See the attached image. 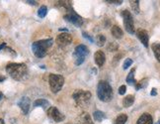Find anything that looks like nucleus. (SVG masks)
I'll use <instances>...</instances> for the list:
<instances>
[{
	"instance_id": "nucleus-1",
	"label": "nucleus",
	"mask_w": 160,
	"mask_h": 124,
	"mask_svg": "<svg viewBox=\"0 0 160 124\" xmlns=\"http://www.w3.org/2000/svg\"><path fill=\"white\" fill-rule=\"evenodd\" d=\"M6 72L14 79L21 80L27 73V66L25 64L11 63L8 64L7 67H6Z\"/></svg>"
},
{
	"instance_id": "nucleus-2",
	"label": "nucleus",
	"mask_w": 160,
	"mask_h": 124,
	"mask_svg": "<svg viewBox=\"0 0 160 124\" xmlns=\"http://www.w3.org/2000/svg\"><path fill=\"white\" fill-rule=\"evenodd\" d=\"M97 95L101 101L108 102L112 100L113 89L111 88V85L107 82H105V80H101V82H99V84H98Z\"/></svg>"
},
{
	"instance_id": "nucleus-3",
	"label": "nucleus",
	"mask_w": 160,
	"mask_h": 124,
	"mask_svg": "<svg viewBox=\"0 0 160 124\" xmlns=\"http://www.w3.org/2000/svg\"><path fill=\"white\" fill-rule=\"evenodd\" d=\"M52 45V39H46V40H41L33 43L32 50L33 53L36 57L42 58L45 57L48 53V50L50 49Z\"/></svg>"
},
{
	"instance_id": "nucleus-4",
	"label": "nucleus",
	"mask_w": 160,
	"mask_h": 124,
	"mask_svg": "<svg viewBox=\"0 0 160 124\" xmlns=\"http://www.w3.org/2000/svg\"><path fill=\"white\" fill-rule=\"evenodd\" d=\"M72 97L74 99V101L77 103V105H79L80 107H87L89 105L92 95L90 91L77 89L73 92Z\"/></svg>"
},
{
	"instance_id": "nucleus-5",
	"label": "nucleus",
	"mask_w": 160,
	"mask_h": 124,
	"mask_svg": "<svg viewBox=\"0 0 160 124\" xmlns=\"http://www.w3.org/2000/svg\"><path fill=\"white\" fill-rule=\"evenodd\" d=\"M48 83H50L51 90L53 94H58V92L62 89V86L64 84V78L62 76H60V74L52 73L50 74V78H48Z\"/></svg>"
},
{
	"instance_id": "nucleus-6",
	"label": "nucleus",
	"mask_w": 160,
	"mask_h": 124,
	"mask_svg": "<svg viewBox=\"0 0 160 124\" xmlns=\"http://www.w3.org/2000/svg\"><path fill=\"white\" fill-rule=\"evenodd\" d=\"M88 54H89V50L85 45L77 46L74 50V53H73V58L75 59V65L76 66L81 65Z\"/></svg>"
},
{
	"instance_id": "nucleus-7",
	"label": "nucleus",
	"mask_w": 160,
	"mask_h": 124,
	"mask_svg": "<svg viewBox=\"0 0 160 124\" xmlns=\"http://www.w3.org/2000/svg\"><path fill=\"white\" fill-rule=\"evenodd\" d=\"M122 19H124V25L128 33L134 34V25H133V19L128 10H122Z\"/></svg>"
},
{
	"instance_id": "nucleus-8",
	"label": "nucleus",
	"mask_w": 160,
	"mask_h": 124,
	"mask_svg": "<svg viewBox=\"0 0 160 124\" xmlns=\"http://www.w3.org/2000/svg\"><path fill=\"white\" fill-rule=\"evenodd\" d=\"M64 19L66 21L72 23L73 25H75L76 27L82 26V24H83V19H82V18L80 17L78 14H76L75 12H73L72 10L68 12V14L64 15Z\"/></svg>"
},
{
	"instance_id": "nucleus-9",
	"label": "nucleus",
	"mask_w": 160,
	"mask_h": 124,
	"mask_svg": "<svg viewBox=\"0 0 160 124\" xmlns=\"http://www.w3.org/2000/svg\"><path fill=\"white\" fill-rule=\"evenodd\" d=\"M48 116L50 117L51 119H52L53 121H55V122H61V121H63L64 118H65L64 115L54 106H52V107L48 108Z\"/></svg>"
},
{
	"instance_id": "nucleus-10",
	"label": "nucleus",
	"mask_w": 160,
	"mask_h": 124,
	"mask_svg": "<svg viewBox=\"0 0 160 124\" xmlns=\"http://www.w3.org/2000/svg\"><path fill=\"white\" fill-rule=\"evenodd\" d=\"M72 42V37L68 33H60V35L58 36L57 43L59 47H66L71 44Z\"/></svg>"
},
{
	"instance_id": "nucleus-11",
	"label": "nucleus",
	"mask_w": 160,
	"mask_h": 124,
	"mask_svg": "<svg viewBox=\"0 0 160 124\" xmlns=\"http://www.w3.org/2000/svg\"><path fill=\"white\" fill-rule=\"evenodd\" d=\"M137 36L140 42L142 43V45L145 48H148V33H147V31L143 29H138L137 31Z\"/></svg>"
},
{
	"instance_id": "nucleus-12",
	"label": "nucleus",
	"mask_w": 160,
	"mask_h": 124,
	"mask_svg": "<svg viewBox=\"0 0 160 124\" xmlns=\"http://www.w3.org/2000/svg\"><path fill=\"white\" fill-rule=\"evenodd\" d=\"M18 105H19L20 108L22 109L24 114H27L29 112V109H30V99H29V97H22L21 100L18 102Z\"/></svg>"
},
{
	"instance_id": "nucleus-13",
	"label": "nucleus",
	"mask_w": 160,
	"mask_h": 124,
	"mask_svg": "<svg viewBox=\"0 0 160 124\" xmlns=\"http://www.w3.org/2000/svg\"><path fill=\"white\" fill-rule=\"evenodd\" d=\"M77 124H94V123L92 121L91 116L87 112H83L78 117Z\"/></svg>"
},
{
	"instance_id": "nucleus-14",
	"label": "nucleus",
	"mask_w": 160,
	"mask_h": 124,
	"mask_svg": "<svg viewBox=\"0 0 160 124\" xmlns=\"http://www.w3.org/2000/svg\"><path fill=\"white\" fill-rule=\"evenodd\" d=\"M94 60H95V63L97 64V66L102 67L106 60L105 54H104L102 51H97L94 55Z\"/></svg>"
},
{
	"instance_id": "nucleus-15",
	"label": "nucleus",
	"mask_w": 160,
	"mask_h": 124,
	"mask_svg": "<svg viewBox=\"0 0 160 124\" xmlns=\"http://www.w3.org/2000/svg\"><path fill=\"white\" fill-rule=\"evenodd\" d=\"M152 117L149 113H143L142 115H141L137 124H152Z\"/></svg>"
},
{
	"instance_id": "nucleus-16",
	"label": "nucleus",
	"mask_w": 160,
	"mask_h": 124,
	"mask_svg": "<svg viewBox=\"0 0 160 124\" xmlns=\"http://www.w3.org/2000/svg\"><path fill=\"white\" fill-rule=\"evenodd\" d=\"M111 32H112V35L117 39H121L122 37V35H124V33H122V30L119 26H117V25H114V26L112 27Z\"/></svg>"
},
{
	"instance_id": "nucleus-17",
	"label": "nucleus",
	"mask_w": 160,
	"mask_h": 124,
	"mask_svg": "<svg viewBox=\"0 0 160 124\" xmlns=\"http://www.w3.org/2000/svg\"><path fill=\"white\" fill-rule=\"evenodd\" d=\"M134 102V96L130 94V95H127L124 100H122V105H124L125 107H130L132 105V103Z\"/></svg>"
},
{
	"instance_id": "nucleus-18",
	"label": "nucleus",
	"mask_w": 160,
	"mask_h": 124,
	"mask_svg": "<svg viewBox=\"0 0 160 124\" xmlns=\"http://www.w3.org/2000/svg\"><path fill=\"white\" fill-rule=\"evenodd\" d=\"M151 48H152L153 53H154L156 60L160 62V43H153Z\"/></svg>"
},
{
	"instance_id": "nucleus-19",
	"label": "nucleus",
	"mask_w": 160,
	"mask_h": 124,
	"mask_svg": "<svg viewBox=\"0 0 160 124\" xmlns=\"http://www.w3.org/2000/svg\"><path fill=\"white\" fill-rule=\"evenodd\" d=\"M34 106L36 107H44V108H47L48 106H50V102L46 99H38V100H36L34 102Z\"/></svg>"
},
{
	"instance_id": "nucleus-20",
	"label": "nucleus",
	"mask_w": 160,
	"mask_h": 124,
	"mask_svg": "<svg viewBox=\"0 0 160 124\" xmlns=\"http://www.w3.org/2000/svg\"><path fill=\"white\" fill-rule=\"evenodd\" d=\"M134 73H135V69H132V71L130 72V73L128 74V77H127V83L128 84H137V83H135V79H134Z\"/></svg>"
},
{
	"instance_id": "nucleus-21",
	"label": "nucleus",
	"mask_w": 160,
	"mask_h": 124,
	"mask_svg": "<svg viewBox=\"0 0 160 124\" xmlns=\"http://www.w3.org/2000/svg\"><path fill=\"white\" fill-rule=\"evenodd\" d=\"M127 120H128V116H127V114H120L118 117L116 118V120H115V124H125L126 122H127Z\"/></svg>"
},
{
	"instance_id": "nucleus-22",
	"label": "nucleus",
	"mask_w": 160,
	"mask_h": 124,
	"mask_svg": "<svg viewBox=\"0 0 160 124\" xmlns=\"http://www.w3.org/2000/svg\"><path fill=\"white\" fill-rule=\"evenodd\" d=\"M105 43H106V37L100 34V35H98L96 37V44L99 46V47H102L105 45Z\"/></svg>"
},
{
	"instance_id": "nucleus-23",
	"label": "nucleus",
	"mask_w": 160,
	"mask_h": 124,
	"mask_svg": "<svg viewBox=\"0 0 160 124\" xmlns=\"http://www.w3.org/2000/svg\"><path fill=\"white\" fill-rule=\"evenodd\" d=\"M93 117H94V119L98 122H101L104 118H105V114H104L102 111H95L94 114H93Z\"/></svg>"
},
{
	"instance_id": "nucleus-24",
	"label": "nucleus",
	"mask_w": 160,
	"mask_h": 124,
	"mask_svg": "<svg viewBox=\"0 0 160 124\" xmlns=\"http://www.w3.org/2000/svg\"><path fill=\"white\" fill-rule=\"evenodd\" d=\"M131 7L133 10V12L135 14H138L139 13V1L138 0H134V1H131Z\"/></svg>"
},
{
	"instance_id": "nucleus-25",
	"label": "nucleus",
	"mask_w": 160,
	"mask_h": 124,
	"mask_svg": "<svg viewBox=\"0 0 160 124\" xmlns=\"http://www.w3.org/2000/svg\"><path fill=\"white\" fill-rule=\"evenodd\" d=\"M48 14V8H47V6H41L39 11H38V15L40 18H45L46 15Z\"/></svg>"
},
{
	"instance_id": "nucleus-26",
	"label": "nucleus",
	"mask_w": 160,
	"mask_h": 124,
	"mask_svg": "<svg viewBox=\"0 0 160 124\" xmlns=\"http://www.w3.org/2000/svg\"><path fill=\"white\" fill-rule=\"evenodd\" d=\"M119 49V45L117 44V43H114V42H111L110 44L108 45V50L110 52H115L117 50Z\"/></svg>"
},
{
	"instance_id": "nucleus-27",
	"label": "nucleus",
	"mask_w": 160,
	"mask_h": 124,
	"mask_svg": "<svg viewBox=\"0 0 160 124\" xmlns=\"http://www.w3.org/2000/svg\"><path fill=\"white\" fill-rule=\"evenodd\" d=\"M146 84H147V83H146V79H142V80H140L139 83H138L137 84H135V88H137V89H139L145 88Z\"/></svg>"
},
{
	"instance_id": "nucleus-28",
	"label": "nucleus",
	"mask_w": 160,
	"mask_h": 124,
	"mask_svg": "<svg viewBox=\"0 0 160 124\" xmlns=\"http://www.w3.org/2000/svg\"><path fill=\"white\" fill-rule=\"evenodd\" d=\"M132 65V59H127L125 61V63H124V66H122V67H124V70H127L128 67H131Z\"/></svg>"
},
{
	"instance_id": "nucleus-29",
	"label": "nucleus",
	"mask_w": 160,
	"mask_h": 124,
	"mask_svg": "<svg viewBox=\"0 0 160 124\" xmlns=\"http://www.w3.org/2000/svg\"><path fill=\"white\" fill-rule=\"evenodd\" d=\"M126 90H127V86L126 85H122L121 88L119 89V94L121 95H124L126 94Z\"/></svg>"
},
{
	"instance_id": "nucleus-30",
	"label": "nucleus",
	"mask_w": 160,
	"mask_h": 124,
	"mask_svg": "<svg viewBox=\"0 0 160 124\" xmlns=\"http://www.w3.org/2000/svg\"><path fill=\"white\" fill-rule=\"evenodd\" d=\"M83 37H84V38H86V39H88L91 43H93L94 42V39L93 38H92V37H90L87 33H85V32H83Z\"/></svg>"
},
{
	"instance_id": "nucleus-31",
	"label": "nucleus",
	"mask_w": 160,
	"mask_h": 124,
	"mask_svg": "<svg viewBox=\"0 0 160 124\" xmlns=\"http://www.w3.org/2000/svg\"><path fill=\"white\" fill-rule=\"evenodd\" d=\"M108 3H114V4H122V0H119V1H118V0H108V1H107Z\"/></svg>"
},
{
	"instance_id": "nucleus-32",
	"label": "nucleus",
	"mask_w": 160,
	"mask_h": 124,
	"mask_svg": "<svg viewBox=\"0 0 160 124\" xmlns=\"http://www.w3.org/2000/svg\"><path fill=\"white\" fill-rule=\"evenodd\" d=\"M150 94H151L152 96H155V95L157 94V91H156V89H151V92H150Z\"/></svg>"
},
{
	"instance_id": "nucleus-33",
	"label": "nucleus",
	"mask_w": 160,
	"mask_h": 124,
	"mask_svg": "<svg viewBox=\"0 0 160 124\" xmlns=\"http://www.w3.org/2000/svg\"><path fill=\"white\" fill-rule=\"evenodd\" d=\"M121 57H122L121 55H119V56H116V57L114 58V59H115V60H114V62H116V61H117V62L120 61V58H121Z\"/></svg>"
},
{
	"instance_id": "nucleus-34",
	"label": "nucleus",
	"mask_w": 160,
	"mask_h": 124,
	"mask_svg": "<svg viewBox=\"0 0 160 124\" xmlns=\"http://www.w3.org/2000/svg\"><path fill=\"white\" fill-rule=\"evenodd\" d=\"M5 47H6V44H5V43H2V44L0 45V50H2V49L5 48Z\"/></svg>"
},
{
	"instance_id": "nucleus-35",
	"label": "nucleus",
	"mask_w": 160,
	"mask_h": 124,
	"mask_svg": "<svg viewBox=\"0 0 160 124\" xmlns=\"http://www.w3.org/2000/svg\"><path fill=\"white\" fill-rule=\"evenodd\" d=\"M27 3L32 4V5H36V4H37V2H36V1H27Z\"/></svg>"
},
{
	"instance_id": "nucleus-36",
	"label": "nucleus",
	"mask_w": 160,
	"mask_h": 124,
	"mask_svg": "<svg viewBox=\"0 0 160 124\" xmlns=\"http://www.w3.org/2000/svg\"><path fill=\"white\" fill-rule=\"evenodd\" d=\"M4 79H5L4 77H1V76H0V82H2V80H4Z\"/></svg>"
},
{
	"instance_id": "nucleus-37",
	"label": "nucleus",
	"mask_w": 160,
	"mask_h": 124,
	"mask_svg": "<svg viewBox=\"0 0 160 124\" xmlns=\"http://www.w3.org/2000/svg\"><path fill=\"white\" fill-rule=\"evenodd\" d=\"M2 97H3V94H0V100L2 99Z\"/></svg>"
},
{
	"instance_id": "nucleus-38",
	"label": "nucleus",
	"mask_w": 160,
	"mask_h": 124,
	"mask_svg": "<svg viewBox=\"0 0 160 124\" xmlns=\"http://www.w3.org/2000/svg\"><path fill=\"white\" fill-rule=\"evenodd\" d=\"M0 124H4V121L2 119H0Z\"/></svg>"
},
{
	"instance_id": "nucleus-39",
	"label": "nucleus",
	"mask_w": 160,
	"mask_h": 124,
	"mask_svg": "<svg viewBox=\"0 0 160 124\" xmlns=\"http://www.w3.org/2000/svg\"><path fill=\"white\" fill-rule=\"evenodd\" d=\"M156 124H160V120H159V121H158V122H157Z\"/></svg>"
},
{
	"instance_id": "nucleus-40",
	"label": "nucleus",
	"mask_w": 160,
	"mask_h": 124,
	"mask_svg": "<svg viewBox=\"0 0 160 124\" xmlns=\"http://www.w3.org/2000/svg\"><path fill=\"white\" fill-rule=\"evenodd\" d=\"M67 124H72V123H67Z\"/></svg>"
}]
</instances>
